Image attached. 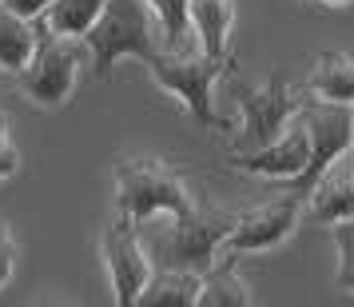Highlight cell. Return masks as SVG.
I'll return each mask as SVG.
<instances>
[{"label": "cell", "mask_w": 354, "mask_h": 307, "mask_svg": "<svg viewBox=\"0 0 354 307\" xmlns=\"http://www.w3.org/2000/svg\"><path fill=\"white\" fill-rule=\"evenodd\" d=\"M84 60H88V44L80 36H56L40 28L32 60L20 68L17 76V92L36 108H64L72 92H76V76H80Z\"/></svg>", "instance_id": "obj_5"}, {"label": "cell", "mask_w": 354, "mask_h": 307, "mask_svg": "<svg viewBox=\"0 0 354 307\" xmlns=\"http://www.w3.org/2000/svg\"><path fill=\"white\" fill-rule=\"evenodd\" d=\"M335 247H338V267H335V288L354 295V220L335 224Z\"/></svg>", "instance_id": "obj_18"}, {"label": "cell", "mask_w": 354, "mask_h": 307, "mask_svg": "<svg viewBox=\"0 0 354 307\" xmlns=\"http://www.w3.org/2000/svg\"><path fill=\"white\" fill-rule=\"evenodd\" d=\"M156 8V17L163 24V44H176L183 36H192V24H187V0H147Z\"/></svg>", "instance_id": "obj_19"}, {"label": "cell", "mask_w": 354, "mask_h": 307, "mask_svg": "<svg viewBox=\"0 0 354 307\" xmlns=\"http://www.w3.org/2000/svg\"><path fill=\"white\" fill-rule=\"evenodd\" d=\"M88 44V60L100 80L112 76V68L120 60H156V52L163 49V24L156 17V8L147 0H108L96 24L80 36Z\"/></svg>", "instance_id": "obj_3"}, {"label": "cell", "mask_w": 354, "mask_h": 307, "mask_svg": "<svg viewBox=\"0 0 354 307\" xmlns=\"http://www.w3.org/2000/svg\"><path fill=\"white\" fill-rule=\"evenodd\" d=\"M306 160H310V136H306L303 116H295L271 144L227 156V164L243 176H263V179H279V184H290L295 176H303Z\"/></svg>", "instance_id": "obj_10"}, {"label": "cell", "mask_w": 354, "mask_h": 307, "mask_svg": "<svg viewBox=\"0 0 354 307\" xmlns=\"http://www.w3.org/2000/svg\"><path fill=\"white\" fill-rule=\"evenodd\" d=\"M199 291H203V275L160 267L136 307H199Z\"/></svg>", "instance_id": "obj_15"}, {"label": "cell", "mask_w": 354, "mask_h": 307, "mask_svg": "<svg viewBox=\"0 0 354 307\" xmlns=\"http://www.w3.org/2000/svg\"><path fill=\"white\" fill-rule=\"evenodd\" d=\"M36 40H40V24L17 17L12 8L0 4V68H4L8 76H17L20 68L32 60Z\"/></svg>", "instance_id": "obj_16"}, {"label": "cell", "mask_w": 354, "mask_h": 307, "mask_svg": "<svg viewBox=\"0 0 354 307\" xmlns=\"http://www.w3.org/2000/svg\"><path fill=\"white\" fill-rule=\"evenodd\" d=\"M20 172V152L12 144V132H8V120L0 116V184L12 179Z\"/></svg>", "instance_id": "obj_20"}, {"label": "cell", "mask_w": 354, "mask_h": 307, "mask_svg": "<svg viewBox=\"0 0 354 307\" xmlns=\"http://www.w3.org/2000/svg\"><path fill=\"white\" fill-rule=\"evenodd\" d=\"M115 179V216H124L140 227L151 216H187L199 204L187 179L171 164L156 156H120L112 168Z\"/></svg>", "instance_id": "obj_4"}, {"label": "cell", "mask_w": 354, "mask_h": 307, "mask_svg": "<svg viewBox=\"0 0 354 307\" xmlns=\"http://www.w3.org/2000/svg\"><path fill=\"white\" fill-rule=\"evenodd\" d=\"M303 204H306L303 195L279 192L274 200L259 204V208L239 211L235 227L227 231V240H223V252L243 259V256H263V252L283 247L299 231V224H303Z\"/></svg>", "instance_id": "obj_7"}, {"label": "cell", "mask_w": 354, "mask_h": 307, "mask_svg": "<svg viewBox=\"0 0 354 307\" xmlns=\"http://www.w3.org/2000/svg\"><path fill=\"white\" fill-rule=\"evenodd\" d=\"M199 307H255V291L239 272V256L219 252V259L203 272Z\"/></svg>", "instance_id": "obj_13"}, {"label": "cell", "mask_w": 354, "mask_h": 307, "mask_svg": "<svg viewBox=\"0 0 354 307\" xmlns=\"http://www.w3.org/2000/svg\"><path fill=\"white\" fill-rule=\"evenodd\" d=\"M187 24L207 56H231L235 0H187Z\"/></svg>", "instance_id": "obj_12"}, {"label": "cell", "mask_w": 354, "mask_h": 307, "mask_svg": "<svg viewBox=\"0 0 354 307\" xmlns=\"http://www.w3.org/2000/svg\"><path fill=\"white\" fill-rule=\"evenodd\" d=\"M306 92L326 104H346L354 108V56L346 52H322L310 76H306Z\"/></svg>", "instance_id": "obj_14"}, {"label": "cell", "mask_w": 354, "mask_h": 307, "mask_svg": "<svg viewBox=\"0 0 354 307\" xmlns=\"http://www.w3.org/2000/svg\"><path fill=\"white\" fill-rule=\"evenodd\" d=\"M351 160H354V156H351ZM351 176H354V168H351Z\"/></svg>", "instance_id": "obj_24"}, {"label": "cell", "mask_w": 354, "mask_h": 307, "mask_svg": "<svg viewBox=\"0 0 354 307\" xmlns=\"http://www.w3.org/2000/svg\"><path fill=\"white\" fill-rule=\"evenodd\" d=\"M108 0H52V8L44 12V20H36L44 33H56V36H84L96 17L104 12Z\"/></svg>", "instance_id": "obj_17"}, {"label": "cell", "mask_w": 354, "mask_h": 307, "mask_svg": "<svg viewBox=\"0 0 354 307\" xmlns=\"http://www.w3.org/2000/svg\"><path fill=\"white\" fill-rule=\"evenodd\" d=\"M231 227H235V211H223L199 200L187 216H151V220H144L140 240H144L151 263L203 275L219 259Z\"/></svg>", "instance_id": "obj_1"}, {"label": "cell", "mask_w": 354, "mask_h": 307, "mask_svg": "<svg viewBox=\"0 0 354 307\" xmlns=\"http://www.w3.org/2000/svg\"><path fill=\"white\" fill-rule=\"evenodd\" d=\"M299 108H303L299 92L287 80H279V76H271L263 88H243L239 92V132H235V148L231 152H251V148L271 144L274 136L299 116Z\"/></svg>", "instance_id": "obj_9"}, {"label": "cell", "mask_w": 354, "mask_h": 307, "mask_svg": "<svg viewBox=\"0 0 354 307\" xmlns=\"http://www.w3.org/2000/svg\"><path fill=\"white\" fill-rule=\"evenodd\" d=\"M4 8H12L24 20H44V12L52 8V0H0Z\"/></svg>", "instance_id": "obj_22"}, {"label": "cell", "mask_w": 354, "mask_h": 307, "mask_svg": "<svg viewBox=\"0 0 354 307\" xmlns=\"http://www.w3.org/2000/svg\"><path fill=\"white\" fill-rule=\"evenodd\" d=\"M319 4H326V8H346V4H354V0H319Z\"/></svg>", "instance_id": "obj_23"}, {"label": "cell", "mask_w": 354, "mask_h": 307, "mask_svg": "<svg viewBox=\"0 0 354 307\" xmlns=\"http://www.w3.org/2000/svg\"><path fill=\"white\" fill-rule=\"evenodd\" d=\"M12 272H17V240H12L8 224H0V288L12 279Z\"/></svg>", "instance_id": "obj_21"}, {"label": "cell", "mask_w": 354, "mask_h": 307, "mask_svg": "<svg viewBox=\"0 0 354 307\" xmlns=\"http://www.w3.org/2000/svg\"><path fill=\"white\" fill-rule=\"evenodd\" d=\"M354 160H338L326 176L306 192V204H303V220L319 227H335V224H346L354 220V176H351Z\"/></svg>", "instance_id": "obj_11"}, {"label": "cell", "mask_w": 354, "mask_h": 307, "mask_svg": "<svg viewBox=\"0 0 354 307\" xmlns=\"http://www.w3.org/2000/svg\"><path fill=\"white\" fill-rule=\"evenodd\" d=\"M144 68L156 80V88L171 92L199 128L207 132L227 128V120L215 112V84L223 80V72L231 68V56H207L192 33L183 40H176V44H163L156 52V60H147Z\"/></svg>", "instance_id": "obj_2"}, {"label": "cell", "mask_w": 354, "mask_h": 307, "mask_svg": "<svg viewBox=\"0 0 354 307\" xmlns=\"http://www.w3.org/2000/svg\"><path fill=\"white\" fill-rule=\"evenodd\" d=\"M100 256H104V267H108V279H112V299L120 307H136L144 288L156 275V263L147 256L144 240H140V227L115 216L112 224L100 231Z\"/></svg>", "instance_id": "obj_8"}, {"label": "cell", "mask_w": 354, "mask_h": 307, "mask_svg": "<svg viewBox=\"0 0 354 307\" xmlns=\"http://www.w3.org/2000/svg\"><path fill=\"white\" fill-rule=\"evenodd\" d=\"M306 124V136H310V160H306L303 176H295L283 188V192H295L303 195L319 184L338 160H346L354 152V108L346 104H326V100H303V108H299Z\"/></svg>", "instance_id": "obj_6"}]
</instances>
